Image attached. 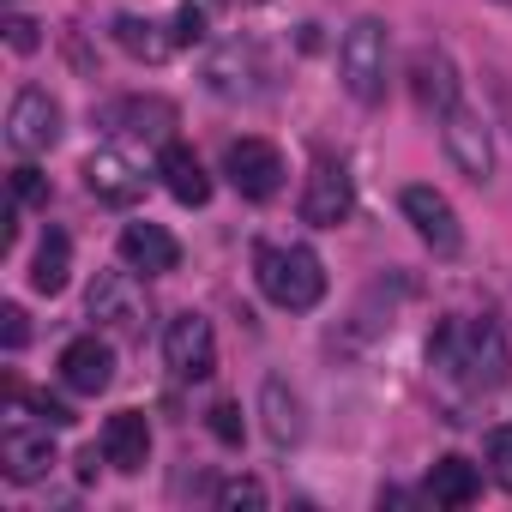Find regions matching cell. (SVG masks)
I'll return each instance as SVG.
<instances>
[{
	"label": "cell",
	"instance_id": "obj_1",
	"mask_svg": "<svg viewBox=\"0 0 512 512\" xmlns=\"http://www.w3.org/2000/svg\"><path fill=\"white\" fill-rule=\"evenodd\" d=\"M428 362L452 380V386H464V392H494V386H506V374H512V350H506V326L500 320H440L434 326V338H428Z\"/></svg>",
	"mask_w": 512,
	"mask_h": 512
},
{
	"label": "cell",
	"instance_id": "obj_2",
	"mask_svg": "<svg viewBox=\"0 0 512 512\" xmlns=\"http://www.w3.org/2000/svg\"><path fill=\"white\" fill-rule=\"evenodd\" d=\"M253 278H260V290H266V302H278V308H290V314H308L320 296H326V266H320V253L314 247H278V241H266L260 253H253Z\"/></svg>",
	"mask_w": 512,
	"mask_h": 512
},
{
	"label": "cell",
	"instance_id": "obj_3",
	"mask_svg": "<svg viewBox=\"0 0 512 512\" xmlns=\"http://www.w3.org/2000/svg\"><path fill=\"white\" fill-rule=\"evenodd\" d=\"M386 67H392V37L380 19H356L338 43V73H344V91L356 103H380L386 97Z\"/></svg>",
	"mask_w": 512,
	"mask_h": 512
},
{
	"label": "cell",
	"instance_id": "obj_4",
	"mask_svg": "<svg viewBox=\"0 0 512 512\" xmlns=\"http://www.w3.org/2000/svg\"><path fill=\"white\" fill-rule=\"evenodd\" d=\"M350 211H356V181H350V169H344L338 157H314L308 187H302V223L338 229V223H350Z\"/></svg>",
	"mask_w": 512,
	"mask_h": 512
},
{
	"label": "cell",
	"instance_id": "obj_5",
	"mask_svg": "<svg viewBox=\"0 0 512 512\" xmlns=\"http://www.w3.org/2000/svg\"><path fill=\"white\" fill-rule=\"evenodd\" d=\"M163 362L175 380H211L217 374V332L205 314H175L163 332Z\"/></svg>",
	"mask_w": 512,
	"mask_h": 512
},
{
	"label": "cell",
	"instance_id": "obj_6",
	"mask_svg": "<svg viewBox=\"0 0 512 512\" xmlns=\"http://www.w3.org/2000/svg\"><path fill=\"white\" fill-rule=\"evenodd\" d=\"M223 175L241 199H272L284 187V151L272 139H235L223 151Z\"/></svg>",
	"mask_w": 512,
	"mask_h": 512
},
{
	"label": "cell",
	"instance_id": "obj_7",
	"mask_svg": "<svg viewBox=\"0 0 512 512\" xmlns=\"http://www.w3.org/2000/svg\"><path fill=\"white\" fill-rule=\"evenodd\" d=\"M85 308H91V320L109 326V332H127V338L145 332V290H139L133 272H97Z\"/></svg>",
	"mask_w": 512,
	"mask_h": 512
},
{
	"label": "cell",
	"instance_id": "obj_8",
	"mask_svg": "<svg viewBox=\"0 0 512 512\" xmlns=\"http://www.w3.org/2000/svg\"><path fill=\"white\" fill-rule=\"evenodd\" d=\"M7 139H13V151H25V157L49 151V145L61 139V103H55L43 85L19 91V97H13V115H7Z\"/></svg>",
	"mask_w": 512,
	"mask_h": 512
},
{
	"label": "cell",
	"instance_id": "obj_9",
	"mask_svg": "<svg viewBox=\"0 0 512 512\" xmlns=\"http://www.w3.org/2000/svg\"><path fill=\"white\" fill-rule=\"evenodd\" d=\"M446 127H440V139H446V157L458 163V175H470L476 187L494 175V139H488V121L482 115H470V109H452V115H440Z\"/></svg>",
	"mask_w": 512,
	"mask_h": 512
},
{
	"label": "cell",
	"instance_id": "obj_10",
	"mask_svg": "<svg viewBox=\"0 0 512 512\" xmlns=\"http://www.w3.org/2000/svg\"><path fill=\"white\" fill-rule=\"evenodd\" d=\"M85 187H91L97 205L127 211V205L145 199V169H139L127 151H91V157H85Z\"/></svg>",
	"mask_w": 512,
	"mask_h": 512
},
{
	"label": "cell",
	"instance_id": "obj_11",
	"mask_svg": "<svg viewBox=\"0 0 512 512\" xmlns=\"http://www.w3.org/2000/svg\"><path fill=\"white\" fill-rule=\"evenodd\" d=\"M398 205H404L410 229H416L434 253H458V247H464V229H458V211H452L446 193H434V187H404Z\"/></svg>",
	"mask_w": 512,
	"mask_h": 512
},
{
	"label": "cell",
	"instance_id": "obj_12",
	"mask_svg": "<svg viewBox=\"0 0 512 512\" xmlns=\"http://www.w3.org/2000/svg\"><path fill=\"white\" fill-rule=\"evenodd\" d=\"M55 440H49V422L43 428H7L0 434V470H7V482H43L55 470Z\"/></svg>",
	"mask_w": 512,
	"mask_h": 512
},
{
	"label": "cell",
	"instance_id": "obj_13",
	"mask_svg": "<svg viewBox=\"0 0 512 512\" xmlns=\"http://www.w3.org/2000/svg\"><path fill=\"white\" fill-rule=\"evenodd\" d=\"M410 97L422 103V109H434V115H452L458 109V67H452V55L446 49H416L410 55Z\"/></svg>",
	"mask_w": 512,
	"mask_h": 512
},
{
	"label": "cell",
	"instance_id": "obj_14",
	"mask_svg": "<svg viewBox=\"0 0 512 512\" xmlns=\"http://www.w3.org/2000/svg\"><path fill=\"white\" fill-rule=\"evenodd\" d=\"M260 79H266V67L247 43H223L205 61V91H217V97H260Z\"/></svg>",
	"mask_w": 512,
	"mask_h": 512
},
{
	"label": "cell",
	"instance_id": "obj_15",
	"mask_svg": "<svg viewBox=\"0 0 512 512\" xmlns=\"http://www.w3.org/2000/svg\"><path fill=\"white\" fill-rule=\"evenodd\" d=\"M61 380H67L73 392H85V398L109 392V380H115V350H109L103 338H73V344L61 350Z\"/></svg>",
	"mask_w": 512,
	"mask_h": 512
},
{
	"label": "cell",
	"instance_id": "obj_16",
	"mask_svg": "<svg viewBox=\"0 0 512 512\" xmlns=\"http://www.w3.org/2000/svg\"><path fill=\"white\" fill-rule=\"evenodd\" d=\"M145 458H151V428H145V416H139V410H115V416L103 422V464L121 470V476H133V470H145Z\"/></svg>",
	"mask_w": 512,
	"mask_h": 512
},
{
	"label": "cell",
	"instance_id": "obj_17",
	"mask_svg": "<svg viewBox=\"0 0 512 512\" xmlns=\"http://www.w3.org/2000/svg\"><path fill=\"white\" fill-rule=\"evenodd\" d=\"M121 260H127L133 272L157 278V272H175V266H181V247H175V235H169L163 223H127V229H121Z\"/></svg>",
	"mask_w": 512,
	"mask_h": 512
},
{
	"label": "cell",
	"instance_id": "obj_18",
	"mask_svg": "<svg viewBox=\"0 0 512 512\" xmlns=\"http://www.w3.org/2000/svg\"><path fill=\"white\" fill-rule=\"evenodd\" d=\"M260 416H266V434H272V446H296V440L308 434L302 398H296V386H290V380H278V374L260 386Z\"/></svg>",
	"mask_w": 512,
	"mask_h": 512
},
{
	"label": "cell",
	"instance_id": "obj_19",
	"mask_svg": "<svg viewBox=\"0 0 512 512\" xmlns=\"http://www.w3.org/2000/svg\"><path fill=\"white\" fill-rule=\"evenodd\" d=\"M67 278H73V241H67V229H43L37 260H31V290L37 296H61Z\"/></svg>",
	"mask_w": 512,
	"mask_h": 512
},
{
	"label": "cell",
	"instance_id": "obj_20",
	"mask_svg": "<svg viewBox=\"0 0 512 512\" xmlns=\"http://www.w3.org/2000/svg\"><path fill=\"white\" fill-rule=\"evenodd\" d=\"M157 175H163V187H169L181 205H205V199H211V175L199 169V157H193L187 145H163Z\"/></svg>",
	"mask_w": 512,
	"mask_h": 512
},
{
	"label": "cell",
	"instance_id": "obj_21",
	"mask_svg": "<svg viewBox=\"0 0 512 512\" xmlns=\"http://www.w3.org/2000/svg\"><path fill=\"white\" fill-rule=\"evenodd\" d=\"M103 121L121 127V133H139V139H163V133L175 127V103H163V97H127V103H115Z\"/></svg>",
	"mask_w": 512,
	"mask_h": 512
},
{
	"label": "cell",
	"instance_id": "obj_22",
	"mask_svg": "<svg viewBox=\"0 0 512 512\" xmlns=\"http://www.w3.org/2000/svg\"><path fill=\"white\" fill-rule=\"evenodd\" d=\"M428 494L440 500V506H470L476 494H482V470L470 464V458H458V452H446L434 470H428Z\"/></svg>",
	"mask_w": 512,
	"mask_h": 512
},
{
	"label": "cell",
	"instance_id": "obj_23",
	"mask_svg": "<svg viewBox=\"0 0 512 512\" xmlns=\"http://www.w3.org/2000/svg\"><path fill=\"white\" fill-rule=\"evenodd\" d=\"M115 43L133 55V61H163L169 49H175V37H163L151 19H139V13H121L115 19Z\"/></svg>",
	"mask_w": 512,
	"mask_h": 512
},
{
	"label": "cell",
	"instance_id": "obj_24",
	"mask_svg": "<svg viewBox=\"0 0 512 512\" xmlns=\"http://www.w3.org/2000/svg\"><path fill=\"white\" fill-rule=\"evenodd\" d=\"M13 199H19V205H49V175H43L37 163H19V169H13Z\"/></svg>",
	"mask_w": 512,
	"mask_h": 512
},
{
	"label": "cell",
	"instance_id": "obj_25",
	"mask_svg": "<svg viewBox=\"0 0 512 512\" xmlns=\"http://www.w3.org/2000/svg\"><path fill=\"white\" fill-rule=\"evenodd\" d=\"M488 470H494V482L512 494V428H494V434H488Z\"/></svg>",
	"mask_w": 512,
	"mask_h": 512
},
{
	"label": "cell",
	"instance_id": "obj_26",
	"mask_svg": "<svg viewBox=\"0 0 512 512\" xmlns=\"http://www.w3.org/2000/svg\"><path fill=\"white\" fill-rule=\"evenodd\" d=\"M217 506H266V488L253 482V476H235L217 488Z\"/></svg>",
	"mask_w": 512,
	"mask_h": 512
},
{
	"label": "cell",
	"instance_id": "obj_27",
	"mask_svg": "<svg viewBox=\"0 0 512 512\" xmlns=\"http://www.w3.org/2000/svg\"><path fill=\"white\" fill-rule=\"evenodd\" d=\"M211 434L223 440V446H241V404H211Z\"/></svg>",
	"mask_w": 512,
	"mask_h": 512
},
{
	"label": "cell",
	"instance_id": "obj_28",
	"mask_svg": "<svg viewBox=\"0 0 512 512\" xmlns=\"http://www.w3.org/2000/svg\"><path fill=\"white\" fill-rule=\"evenodd\" d=\"M0 344H7V350H25L31 344V326H25V308H0Z\"/></svg>",
	"mask_w": 512,
	"mask_h": 512
},
{
	"label": "cell",
	"instance_id": "obj_29",
	"mask_svg": "<svg viewBox=\"0 0 512 512\" xmlns=\"http://www.w3.org/2000/svg\"><path fill=\"white\" fill-rule=\"evenodd\" d=\"M175 43L181 49H193V43H205V13L193 7V0H187V7L175 13Z\"/></svg>",
	"mask_w": 512,
	"mask_h": 512
},
{
	"label": "cell",
	"instance_id": "obj_30",
	"mask_svg": "<svg viewBox=\"0 0 512 512\" xmlns=\"http://www.w3.org/2000/svg\"><path fill=\"white\" fill-rule=\"evenodd\" d=\"M31 410H37V416H43L49 428H73V422H79V416H73V410H67L61 398H49V392H31Z\"/></svg>",
	"mask_w": 512,
	"mask_h": 512
},
{
	"label": "cell",
	"instance_id": "obj_31",
	"mask_svg": "<svg viewBox=\"0 0 512 512\" xmlns=\"http://www.w3.org/2000/svg\"><path fill=\"white\" fill-rule=\"evenodd\" d=\"M7 43L19 49V55H31L43 37H37V19H7Z\"/></svg>",
	"mask_w": 512,
	"mask_h": 512
},
{
	"label": "cell",
	"instance_id": "obj_32",
	"mask_svg": "<svg viewBox=\"0 0 512 512\" xmlns=\"http://www.w3.org/2000/svg\"><path fill=\"white\" fill-rule=\"evenodd\" d=\"M235 7H260V0H235Z\"/></svg>",
	"mask_w": 512,
	"mask_h": 512
},
{
	"label": "cell",
	"instance_id": "obj_33",
	"mask_svg": "<svg viewBox=\"0 0 512 512\" xmlns=\"http://www.w3.org/2000/svg\"><path fill=\"white\" fill-rule=\"evenodd\" d=\"M500 7H512V0H500Z\"/></svg>",
	"mask_w": 512,
	"mask_h": 512
}]
</instances>
